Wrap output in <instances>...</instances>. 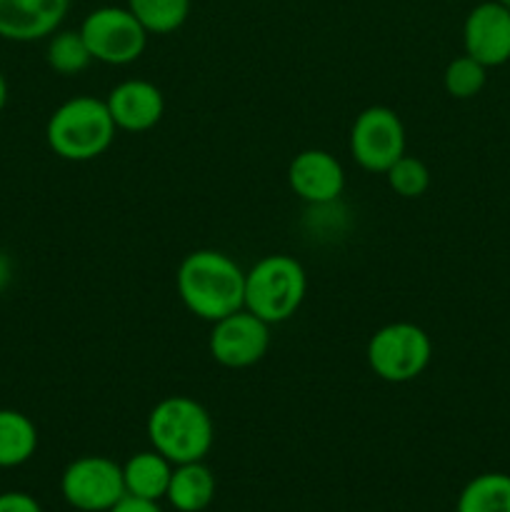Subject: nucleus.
<instances>
[{"mask_svg":"<svg viewBox=\"0 0 510 512\" xmlns=\"http://www.w3.org/2000/svg\"><path fill=\"white\" fill-rule=\"evenodd\" d=\"M175 288L188 313L213 325L245 305V270L223 250L200 248L180 260Z\"/></svg>","mask_w":510,"mask_h":512,"instance_id":"f257e3e1","label":"nucleus"},{"mask_svg":"<svg viewBox=\"0 0 510 512\" xmlns=\"http://www.w3.org/2000/svg\"><path fill=\"white\" fill-rule=\"evenodd\" d=\"M150 445L173 465L205 460L215 440V425L203 403L188 395H170L155 403L145 423Z\"/></svg>","mask_w":510,"mask_h":512,"instance_id":"f03ea898","label":"nucleus"},{"mask_svg":"<svg viewBox=\"0 0 510 512\" xmlns=\"http://www.w3.org/2000/svg\"><path fill=\"white\" fill-rule=\"evenodd\" d=\"M115 128L105 100L93 95H75L50 113L45 123V140L58 158L70 163H88L108 153Z\"/></svg>","mask_w":510,"mask_h":512,"instance_id":"7ed1b4c3","label":"nucleus"},{"mask_svg":"<svg viewBox=\"0 0 510 512\" xmlns=\"http://www.w3.org/2000/svg\"><path fill=\"white\" fill-rule=\"evenodd\" d=\"M308 293L305 268L290 255H265L245 270V310L268 325L285 323L303 305Z\"/></svg>","mask_w":510,"mask_h":512,"instance_id":"20e7f679","label":"nucleus"},{"mask_svg":"<svg viewBox=\"0 0 510 512\" xmlns=\"http://www.w3.org/2000/svg\"><path fill=\"white\" fill-rule=\"evenodd\" d=\"M365 360L385 383H410L428 370L433 360V340L420 325L398 320L370 335Z\"/></svg>","mask_w":510,"mask_h":512,"instance_id":"39448f33","label":"nucleus"},{"mask_svg":"<svg viewBox=\"0 0 510 512\" xmlns=\"http://www.w3.org/2000/svg\"><path fill=\"white\" fill-rule=\"evenodd\" d=\"M78 30L93 60L105 65H130L148 48L150 33L128 8L120 5L90 10Z\"/></svg>","mask_w":510,"mask_h":512,"instance_id":"423d86ee","label":"nucleus"},{"mask_svg":"<svg viewBox=\"0 0 510 512\" xmlns=\"http://www.w3.org/2000/svg\"><path fill=\"white\" fill-rule=\"evenodd\" d=\"M348 145L360 168L385 175V170L405 155L408 138L403 120L385 105H370L355 115Z\"/></svg>","mask_w":510,"mask_h":512,"instance_id":"0eeeda50","label":"nucleus"},{"mask_svg":"<svg viewBox=\"0 0 510 512\" xmlns=\"http://www.w3.org/2000/svg\"><path fill=\"white\" fill-rule=\"evenodd\" d=\"M60 493L75 510L108 512L125 498L123 465L103 455H83L63 470Z\"/></svg>","mask_w":510,"mask_h":512,"instance_id":"6e6552de","label":"nucleus"},{"mask_svg":"<svg viewBox=\"0 0 510 512\" xmlns=\"http://www.w3.org/2000/svg\"><path fill=\"white\" fill-rule=\"evenodd\" d=\"M268 348L270 325L245 308L215 320L213 328H210L208 350L215 363L223 365V368H253L268 355Z\"/></svg>","mask_w":510,"mask_h":512,"instance_id":"1a4fd4ad","label":"nucleus"},{"mask_svg":"<svg viewBox=\"0 0 510 512\" xmlns=\"http://www.w3.org/2000/svg\"><path fill=\"white\" fill-rule=\"evenodd\" d=\"M288 185L303 203L333 205L345 190V170L333 153L320 148L303 150L288 165Z\"/></svg>","mask_w":510,"mask_h":512,"instance_id":"9d476101","label":"nucleus"},{"mask_svg":"<svg viewBox=\"0 0 510 512\" xmlns=\"http://www.w3.org/2000/svg\"><path fill=\"white\" fill-rule=\"evenodd\" d=\"M465 55L483 63L485 68H498L510 60V10L498 0H485L475 5L463 23Z\"/></svg>","mask_w":510,"mask_h":512,"instance_id":"9b49d317","label":"nucleus"},{"mask_svg":"<svg viewBox=\"0 0 510 512\" xmlns=\"http://www.w3.org/2000/svg\"><path fill=\"white\" fill-rule=\"evenodd\" d=\"M115 128L125 133H145L163 120V90L150 80L130 78L115 85L105 98Z\"/></svg>","mask_w":510,"mask_h":512,"instance_id":"f8f14e48","label":"nucleus"},{"mask_svg":"<svg viewBox=\"0 0 510 512\" xmlns=\"http://www.w3.org/2000/svg\"><path fill=\"white\" fill-rule=\"evenodd\" d=\"M70 0H0V38L35 43L60 30Z\"/></svg>","mask_w":510,"mask_h":512,"instance_id":"ddd939ff","label":"nucleus"},{"mask_svg":"<svg viewBox=\"0 0 510 512\" xmlns=\"http://www.w3.org/2000/svg\"><path fill=\"white\" fill-rule=\"evenodd\" d=\"M173 468L175 465L170 463L168 458H163L158 450L135 453L133 458L123 465L125 495L158 503V500L165 498V493H168Z\"/></svg>","mask_w":510,"mask_h":512,"instance_id":"4468645a","label":"nucleus"},{"mask_svg":"<svg viewBox=\"0 0 510 512\" xmlns=\"http://www.w3.org/2000/svg\"><path fill=\"white\" fill-rule=\"evenodd\" d=\"M215 488L218 485L213 470L198 460V463L175 465L165 498L178 512H203L215 500Z\"/></svg>","mask_w":510,"mask_h":512,"instance_id":"2eb2a0df","label":"nucleus"},{"mask_svg":"<svg viewBox=\"0 0 510 512\" xmlns=\"http://www.w3.org/2000/svg\"><path fill=\"white\" fill-rule=\"evenodd\" d=\"M38 450V428L20 410L0 408V468H18Z\"/></svg>","mask_w":510,"mask_h":512,"instance_id":"dca6fc26","label":"nucleus"},{"mask_svg":"<svg viewBox=\"0 0 510 512\" xmlns=\"http://www.w3.org/2000/svg\"><path fill=\"white\" fill-rule=\"evenodd\" d=\"M455 512H510V475L483 473L470 480Z\"/></svg>","mask_w":510,"mask_h":512,"instance_id":"f3484780","label":"nucleus"},{"mask_svg":"<svg viewBox=\"0 0 510 512\" xmlns=\"http://www.w3.org/2000/svg\"><path fill=\"white\" fill-rule=\"evenodd\" d=\"M45 60H48L53 73L63 75V78H73V75L83 73L93 63V55H90L80 30H55L48 38Z\"/></svg>","mask_w":510,"mask_h":512,"instance_id":"a211bd4d","label":"nucleus"},{"mask_svg":"<svg viewBox=\"0 0 510 512\" xmlns=\"http://www.w3.org/2000/svg\"><path fill=\"white\" fill-rule=\"evenodd\" d=\"M125 8L150 35H168L183 28L190 15V0H125Z\"/></svg>","mask_w":510,"mask_h":512,"instance_id":"6ab92c4d","label":"nucleus"},{"mask_svg":"<svg viewBox=\"0 0 510 512\" xmlns=\"http://www.w3.org/2000/svg\"><path fill=\"white\" fill-rule=\"evenodd\" d=\"M485 80H488V68L470 55L450 60L443 73L445 93L455 100L475 98L485 88Z\"/></svg>","mask_w":510,"mask_h":512,"instance_id":"aec40b11","label":"nucleus"},{"mask_svg":"<svg viewBox=\"0 0 510 512\" xmlns=\"http://www.w3.org/2000/svg\"><path fill=\"white\" fill-rule=\"evenodd\" d=\"M385 178H388L390 190L405 200L420 198V195H425V190L430 188L428 165L408 153L400 160H395V163L385 170Z\"/></svg>","mask_w":510,"mask_h":512,"instance_id":"412c9836","label":"nucleus"},{"mask_svg":"<svg viewBox=\"0 0 510 512\" xmlns=\"http://www.w3.org/2000/svg\"><path fill=\"white\" fill-rule=\"evenodd\" d=\"M0 512H43V508L28 493H3L0 495Z\"/></svg>","mask_w":510,"mask_h":512,"instance_id":"4be33fe9","label":"nucleus"},{"mask_svg":"<svg viewBox=\"0 0 510 512\" xmlns=\"http://www.w3.org/2000/svg\"><path fill=\"white\" fill-rule=\"evenodd\" d=\"M108 512H163L158 508V503H153V500H140V498H133V495H125L120 503H115L113 508Z\"/></svg>","mask_w":510,"mask_h":512,"instance_id":"5701e85b","label":"nucleus"},{"mask_svg":"<svg viewBox=\"0 0 510 512\" xmlns=\"http://www.w3.org/2000/svg\"><path fill=\"white\" fill-rule=\"evenodd\" d=\"M10 283H13V260L5 250H0V293H5Z\"/></svg>","mask_w":510,"mask_h":512,"instance_id":"b1692460","label":"nucleus"},{"mask_svg":"<svg viewBox=\"0 0 510 512\" xmlns=\"http://www.w3.org/2000/svg\"><path fill=\"white\" fill-rule=\"evenodd\" d=\"M5 105H8V80L0 73V113L5 110Z\"/></svg>","mask_w":510,"mask_h":512,"instance_id":"393cba45","label":"nucleus"},{"mask_svg":"<svg viewBox=\"0 0 510 512\" xmlns=\"http://www.w3.org/2000/svg\"><path fill=\"white\" fill-rule=\"evenodd\" d=\"M498 3H500V5H505V8L510 10V0H498Z\"/></svg>","mask_w":510,"mask_h":512,"instance_id":"a878e982","label":"nucleus"}]
</instances>
